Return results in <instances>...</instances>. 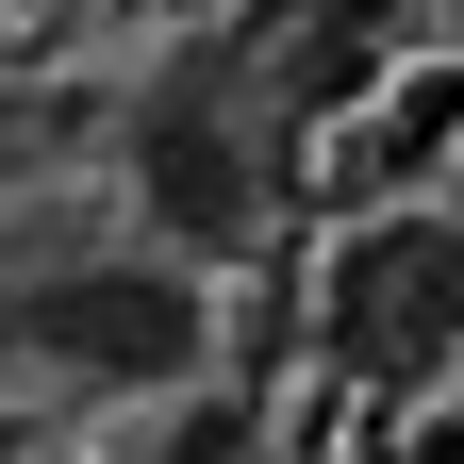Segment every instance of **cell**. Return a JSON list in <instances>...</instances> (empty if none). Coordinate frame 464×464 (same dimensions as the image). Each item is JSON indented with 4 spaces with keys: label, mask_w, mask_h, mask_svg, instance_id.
<instances>
[{
    "label": "cell",
    "mask_w": 464,
    "mask_h": 464,
    "mask_svg": "<svg viewBox=\"0 0 464 464\" xmlns=\"http://www.w3.org/2000/svg\"><path fill=\"white\" fill-rule=\"evenodd\" d=\"M332 332H348V365H431V348L464 332V232H415V216H398L382 249L348 266Z\"/></svg>",
    "instance_id": "3957f363"
},
{
    "label": "cell",
    "mask_w": 464,
    "mask_h": 464,
    "mask_svg": "<svg viewBox=\"0 0 464 464\" xmlns=\"http://www.w3.org/2000/svg\"><path fill=\"white\" fill-rule=\"evenodd\" d=\"M133 199L166 249H249L266 232V150L232 100H133Z\"/></svg>",
    "instance_id": "7a4b0ae2"
},
{
    "label": "cell",
    "mask_w": 464,
    "mask_h": 464,
    "mask_svg": "<svg viewBox=\"0 0 464 464\" xmlns=\"http://www.w3.org/2000/svg\"><path fill=\"white\" fill-rule=\"evenodd\" d=\"M0 332H17V365H50V382H183L199 348H216V315H199V282L183 266H50V282H17L0 299Z\"/></svg>",
    "instance_id": "6da1fadb"
},
{
    "label": "cell",
    "mask_w": 464,
    "mask_h": 464,
    "mask_svg": "<svg viewBox=\"0 0 464 464\" xmlns=\"http://www.w3.org/2000/svg\"><path fill=\"white\" fill-rule=\"evenodd\" d=\"M150 464H166V448H150Z\"/></svg>",
    "instance_id": "277c9868"
}]
</instances>
